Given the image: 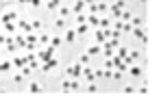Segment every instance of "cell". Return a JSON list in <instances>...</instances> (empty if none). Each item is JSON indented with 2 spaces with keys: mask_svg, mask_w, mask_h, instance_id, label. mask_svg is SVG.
Listing matches in <instances>:
<instances>
[{
  "mask_svg": "<svg viewBox=\"0 0 159 102\" xmlns=\"http://www.w3.org/2000/svg\"><path fill=\"white\" fill-rule=\"evenodd\" d=\"M65 74H68V78H79V76H83V65H81V63H74V65H68Z\"/></svg>",
  "mask_w": 159,
  "mask_h": 102,
  "instance_id": "6da1fadb",
  "label": "cell"
},
{
  "mask_svg": "<svg viewBox=\"0 0 159 102\" xmlns=\"http://www.w3.org/2000/svg\"><path fill=\"white\" fill-rule=\"evenodd\" d=\"M131 33H133V37L142 39V43H148V37H146V28H144V26H135Z\"/></svg>",
  "mask_w": 159,
  "mask_h": 102,
  "instance_id": "7a4b0ae2",
  "label": "cell"
},
{
  "mask_svg": "<svg viewBox=\"0 0 159 102\" xmlns=\"http://www.w3.org/2000/svg\"><path fill=\"white\" fill-rule=\"evenodd\" d=\"M0 22H2V24H9V22H17V13H15V11H5L2 15H0Z\"/></svg>",
  "mask_w": 159,
  "mask_h": 102,
  "instance_id": "3957f363",
  "label": "cell"
},
{
  "mask_svg": "<svg viewBox=\"0 0 159 102\" xmlns=\"http://www.w3.org/2000/svg\"><path fill=\"white\" fill-rule=\"evenodd\" d=\"M57 65H59V61H57L55 57H50L48 61H44V65H41V70H44V72H50V70H55Z\"/></svg>",
  "mask_w": 159,
  "mask_h": 102,
  "instance_id": "277c9868",
  "label": "cell"
},
{
  "mask_svg": "<svg viewBox=\"0 0 159 102\" xmlns=\"http://www.w3.org/2000/svg\"><path fill=\"white\" fill-rule=\"evenodd\" d=\"M126 70H129V74H131V76H135V78H138V76L142 74V67H140L138 63H131V65H129Z\"/></svg>",
  "mask_w": 159,
  "mask_h": 102,
  "instance_id": "5b68a950",
  "label": "cell"
},
{
  "mask_svg": "<svg viewBox=\"0 0 159 102\" xmlns=\"http://www.w3.org/2000/svg\"><path fill=\"white\" fill-rule=\"evenodd\" d=\"M13 41L17 48H26V35H13Z\"/></svg>",
  "mask_w": 159,
  "mask_h": 102,
  "instance_id": "8992f818",
  "label": "cell"
},
{
  "mask_svg": "<svg viewBox=\"0 0 159 102\" xmlns=\"http://www.w3.org/2000/svg\"><path fill=\"white\" fill-rule=\"evenodd\" d=\"M74 39H76V33H74V28H68V31H65V35H63V41L72 43Z\"/></svg>",
  "mask_w": 159,
  "mask_h": 102,
  "instance_id": "52a82bcc",
  "label": "cell"
},
{
  "mask_svg": "<svg viewBox=\"0 0 159 102\" xmlns=\"http://www.w3.org/2000/svg\"><path fill=\"white\" fill-rule=\"evenodd\" d=\"M107 11H109V5L107 2H96V13L98 15H107Z\"/></svg>",
  "mask_w": 159,
  "mask_h": 102,
  "instance_id": "ba28073f",
  "label": "cell"
},
{
  "mask_svg": "<svg viewBox=\"0 0 159 102\" xmlns=\"http://www.w3.org/2000/svg\"><path fill=\"white\" fill-rule=\"evenodd\" d=\"M98 26H100V28H111V17H107V15H100Z\"/></svg>",
  "mask_w": 159,
  "mask_h": 102,
  "instance_id": "9c48e42d",
  "label": "cell"
},
{
  "mask_svg": "<svg viewBox=\"0 0 159 102\" xmlns=\"http://www.w3.org/2000/svg\"><path fill=\"white\" fill-rule=\"evenodd\" d=\"M74 33H76V35H87V33H89V26H87V24H76Z\"/></svg>",
  "mask_w": 159,
  "mask_h": 102,
  "instance_id": "30bf717a",
  "label": "cell"
},
{
  "mask_svg": "<svg viewBox=\"0 0 159 102\" xmlns=\"http://www.w3.org/2000/svg\"><path fill=\"white\" fill-rule=\"evenodd\" d=\"M17 28L20 31H24V33H31L33 28H31V24L29 22H24V20H17Z\"/></svg>",
  "mask_w": 159,
  "mask_h": 102,
  "instance_id": "8fae6325",
  "label": "cell"
},
{
  "mask_svg": "<svg viewBox=\"0 0 159 102\" xmlns=\"http://www.w3.org/2000/svg\"><path fill=\"white\" fill-rule=\"evenodd\" d=\"M87 55H89V57H96V55H100V43L89 46V48H87Z\"/></svg>",
  "mask_w": 159,
  "mask_h": 102,
  "instance_id": "7c38bea8",
  "label": "cell"
},
{
  "mask_svg": "<svg viewBox=\"0 0 159 102\" xmlns=\"http://www.w3.org/2000/svg\"><path fill=\"white\" fill-rule=\"evenodd\" d=\"M29 89H31L33 93H39V91L44 89V85H41V83H37V81H33V83L29 85Z\"/></svg>",
  "mask_w": 159,
  "mask_h": 102,
  "instance_id": "4fadbf2b",
  "label": "cell"
},
{
  "mask_svg": "<svg viewBox=\"0 0 159 102\" xmlns=\"http://www.w3.org/2000/svg\"><path fill=\"white\" fill-rule=\"evenodd\" d=\"M46 7H48L50 11H55V9L61 7V0H46Z\"/></svg>",
  "mask_w": 159,
  "mask_h": 102,
  "instance_id": "5bb4252c",
  "label": "cell"
},
{
  "mask_svg": "<svg viewBox=\"0 0 159 102\" xmlns=\"http://www.w3.org/2000/svg\"><path fill=\"white\" fill-rule=\"evenodd\" d=\"M13 65H15L17 70H22V67L26 65V59H24V57H15V59H13Z\"/></svg>",
  "mask_w": 159,
  "mask_h": 102,
  "instance_id": "9a60e30c",
  "label": "cell"
},
{
  "mask_svg": "<svg viewBox=\"0 0 159 102\" xmlns=\"http://www.w3.org/2000/svg\"><path fill=\"white\" fill-rule=\"evenodd\" d=\"M61 43H63V39H61L59 35H52V37H50V46H55V48H59Z\"/></svg>",
  "mask_w": 159,
  "mask_h": 102,
  "instance_id": "2e32d148",
  "label": "cell"
},
{
  "mask_svg": "<svg viewBox=\"0 0 159 102\" xmlns=\"http://www.w3.org/2000/svg\"><path fill=\"white\" fill-rule=\"evenodd\" d=\"M116 52H118V57H120V59H124V57L129 55V48H124V46H118V48H116Z\"/></svg>",
  "mask_w": 159,
  "mask_h": 102,
  "instance_id": "e0dca14e",
  "label": "cell"
},
{
  "mask_svg": "<svg viewBox=\"0 0 159 102\" xmlns=\"http://www.w3.org/2000/svg\"><path fill=\"white\" fill-rule=\"evenodd\" d=\"M131 26H144V17H131Z\"/></svg>",
  "mask_w": 159,
  "mask_h": 102,
  "instance_id": "ac0fdd59",
  "label": "cell"
},
{
  "mask_svg": "<svg viewBox=\"0 0 159 102\" xmlns=\"http://www.w3.org/2000/svg\"><path fill=\"white\" fill-rule=\"evenodd\" d=\"M83 9H85V2L83 0H76V5H74V13L79 15V13H83Z\"/></svg>",
  "mask_w": 159,
  "mask_h": 102,
  "instance_id": "d6986e66",
  "label": "cell"
},
{
  "mask_svg": "<svg viewBox=\"0 0 159 102\" xmlns=\"http://www.w3.org/2000/svg\"><path fill=\"white\" fill-rule=\"evenodd\" d=\"M131 17H133V13H131V11H122L118 20H122V22H131Z\"/></svg>",
  "mask_w": 159,
  "mask_h": 102,
  "instance_id": "ffe728a7",
  "label": "cell"
},
{
  "mask_svg": "<svg viewBox=\"0 0 159 102\" xmlns=\"http://www.w3.org/2000/svg\"><path fill=\"white\" fill-rule=\"evenodd\" d=\"M39 43H41V46H48V43H50V35L41 33V35H39Z\"/></svg>",
  "mask_w": 159,
  "mask_h": 102,
  "instance_id": "44dd1931",
  "label": "cell"
},
{
  "mask_svg": "<svg viewBox=\"0 0 159 102\" xmlns=\"http://www.w3.org/2000/svg\"><path fill=\"white\" fill-rule=\"evenodd\" d=\"M41 26H44L41 20H33V22H31V28H33V31H41Z\"/></svg>",
  "mask_w": 159,
  "mask_h": 102,
  "instance_id": "7402d4cb",
  "label": "cell"
},
{
  "mask_svg": "<svg viewBox=\"0 0 159 102\" xmlns=\"http://www.w3.org/2000/svg\"><path fill=\"white\" fill-rule=\"evenodd\" d=\"M5 31H7V33H15V31H17V24H13V22L5 24Z\"/></svg>",
  "mask_w": 159,
  "mask_h": 102,
  "instance_id": "603a6c76",
  "label": "cell"
},
{
  "mask_svg": "<svg viewBox=\"0 0 159 102\" xmlns=\"http://www.w3.org/2000/svg\"><path fill=\"white\" fill-rule=\"evenodd\" d=\"M11 65H13V63H9V61H0V72H9Z\"/></svg>",
  "mask_w": 159,
  "mask_h": 102,
  "instance_id": "cb8c5ba5",
  "label": "cell"
},
{
  "mask_svg": "<svg viewBox=\"0 0 159 102\" xmlns=\"http://www.w3.org/2000/svg\"><path fill=\"white\" fill-rule=\"evenodd\" d=\"M74 20H76V24H87V15H85V13H79Z\"/></svg>",
  "mask_w": 159,
  "mask_h": 102,
  "instance_id": "d4e9b609",
  "label": "cell"
},
{
  "mask_svg": "<svg viewBox=\"0 0 159 102\" xmlns=\"http://www.w3.org/2000/svg\"><path fill=\"white\" fill-rule=\"evenodd\" d=\"M59 15L61 17H68V15H70V7H59Z\"/></svg>",
  "mask_w": 159,
  "mask_h": 102,
  "instance_id": "484cf974",
  "label": "cell"
},
{
  "mask_svg": "<svg viewBox=\"0 0 159 102\" xmlns=\"http://www.w3.org/2000/svg\"><path fill=\"white\" fill-rule=\"evenodd\" d=\"M20 72H22V76H31V72H33V67H31V65L26 63L24 67H22V70H20Z\"/></svg>",
  "mask_w": 159,
  "mask_h": 102,
  "instance_id": "4316f807",
  "label": "cell"
},
{
  "mask_svg": "<svg viewBox=\"0 0 159 102\" xmlns=\"http://www.w3.org/2000/svg\"><path fill=\"white\" fill-rule=\"evenodd\" d=\"M129 57H131L133 61H138V59H140V50H129Z\"/></svg>",
  "mask_w": 159,
  "mask_h": 102,
  "instance_id": "83f0119b",
  "label": "cell"
},
{
  "mask_svg": "<svg viewBox=\"0 0 159 102\" xmlns=\"http://www.w3.org/2000/svg\"><path fill=\"white\" fill-rule=\"evenodd\" d=\"M79 63H81V65H89V55H81Z\"/></svg>",
  "mask_w": 159,
  "mask_h": 102,
  "instance_id": "f1b7e54d",
  "label": "cell"
},
{
  "mask_svg": "<svg viewBox=\"0 0 159 102\" xmlns=\"http://www.w3.org/2000/svg\"><path fill=\"white\" fill-rule=\"evenodd\" d=\"M55 26H57V28H65V20H63V17L55 20Z\"/></svg>",
  "mask_w": 159,
  "mask_h": 102,
  "instance_id": "f546056e",
  "label": "cell"
},
{
  "mask_svg": "<svg viewBox=\"0 0 159 102\" xmlns=\"http://www.w3.org/2000/svg\"><path fill=\"white\" fill-rule=\"evenodd\" d=\"M76 89H79V81L72 78V81H70V91H76Z\"/></svg>",
  "mask_w": 159,
  "mask_h": 102,
  "instance_id": "4dcf8cb0",
  "label": "cell"
},
{
  "mask_svg": "<svg viewBox=\"0 0 159 102\" xmlns=\"http://www.w3.org/2000/svg\"><path fill=\"white\" fill-rule=\"evenodd\" d=\"M113 9H120V11H124V0H116V5H113Z\"/></svg>",
  "mask_w": 159,
  "mask_h": 102,
  "instance_id": "1f68e13d",
  "label": "cell"
},
{
  "mask_svg": "<svg viewBox=\"0 0 159 102\" xmlns=\"http://www.w3.org/2000/svg\"><path fill=\"white\" fill-rule=\"evenodd\" d=\"M111 78H116V81H120V78H122V72H120V70H116V72H111Z\"/></svg>",
  "mask_w": 159,
  "mask_h": 102,
  "instance_id": "d6a6232c",
  "label": "cell"
},
{
  "mask_svg": "<svg viewBox=\"0 0 159 102\" xmlns=\"http://www.w3.org/2000/svg\"><path fill=\"white\" fill-rule=\"evenodd\" d=\"M24 59H26V63H33V61H37V59H35V52H29Z\"/></svg>",
  "mask_w": 159,
  "mask_h": 102,
  "instance_id": "836d02e7",
  "label": "cell"
},
{
  "mask_svg": "<svg viewBox=\"0 0 159 102\" xmlns=\"http://www.w3.org/2000/svg\"><path fill=\"white\" fill-rule=\"evenodd\" d=\"M22 78H24V76H22V72H20V74H15V76H13V83H15V85H20V83H22Z\"/></svg>",
  "mask_w": 159,
  "mask_h": 102,
  "instance_id": "e575fe53",
  "label": "cell"
},
{
  "mask_svg": "<svg viewBox=\"0 0 159 102\" xmlns=\"http://www.w3.org/2000/svg\"><path fill=\"white\" fill-rule=\"evenodd\" d=\"M61 89H63V91H70V81H63V83H61Z\"/></svg>",
  "mask_w": 159,
  "mask_h": 102,
  "instance_id": "d590c367",
  "label": "cell"
},
{
  "mask_svg": "<svg viewBox=\"0 0 159 102\" xmlns=\"http://www.w3.org/2000/svg\"><path fill=\"white\" fill-rule=\"evenodd\" d=\"M29 5H31V7H35V9H37V7H39V5H41V0H29Z\"/></svg>",
  "mask_w": 159,
  "mask_h": 102,
  "instance_id": "8d00e7d4",
  "label": "cell"
},
{
  "mask_svg": "<svg viewBox=\"0 0 159 102\" xmlns=\"http://www.w3.org/2000/svg\"><path fill=\"white\" fill-rule=\"evenodd\" d=\"M98 87H96V83H87V91H96Z\"/></svg>",
  "mask_w": 159,
  "mask_h": 102,
  "instance_id": "74e56055",
  "label": "cell"
},
{
  "mask_svg": "<svg viewBox=\"0 0 159 102\" xmlns=\"http://www.w3.org/2000/svg\"><path fill=\"white\" fill-rule=\"evenodd\" d=\"M105 67H107V70H113V61L107 59V61H105Z\"/></svg>",
  "mask_w": 159,
  "mask_h": 102,
  "instance_id": "f35d334b",
  "label": "cell"
},
{
  "mask_svg": "<svg viewBox=\"0 0 159 102\" xmlns=\"http://www.w3.org/2000/svg\"><path fill=\"white\" fill-rule=\"evenodd\" d=\"M7 43V35H0V46H5Z\"/></svg>",
  "mask_w": 159,
  "mask_h": 102,
  "instance_id": "ab89813d",
  "label": "cell"
},
{
  "mask_svg": "<svg viewBox=\"0 0 159 102\" xmlns=\"http://www.w3.org/2000/svg\"><path fill=\"white\" fill-rule=\"evenodd\" d=\"M83 2H85V7H87V5H94L96 0H83Z\"/></svg>",
  "mask_w": 159,
  "mask_h": 102,
  "instance_id": "60d3db41",
  "label": "cell"
},
{
  "mask_svg": "<svg viewBox=\"0 0 159 102\" xmlns=\"http://www.w3.org/2000/svg\"><path fill=\"white\" fill-rule=\"evenodd\" d=\"M17 2H20V5H29V0H17Z\"/></svg>",
  "mask_w": 159,
  "mask_h": 102,
  "instance_id": "b9f144b4",
  "label": "cell"
}]
</instances>
